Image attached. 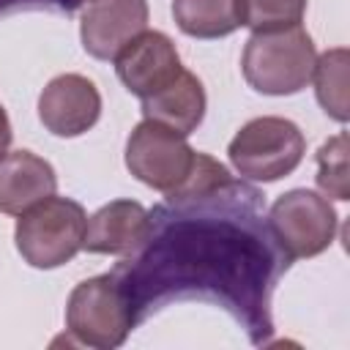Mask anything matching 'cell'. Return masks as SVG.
I'll return each mask as SVG.
<instances>
[{
    "instance_id": "5b68a950",
    "label": "cell",
    "mask_w": 350,
    "mask_h": 350,
    "mask_svg": "<svg viewBox=\"0 0 350 350\" xmlns=\"http://www.w3.org/2000/svg\"><path fill=\"white\" fill-rule=\"evenodd\" d=\"M306 139L301 129L276 115H262L238 129L227 145L230 164L235 172L254 183H273L287 178L304 159Z\"/></svg>"
},
{
    "instance_id": "9c48e42d",
    "label": "cell",
    "mask_w": 350,
    "mask_h": 350,
    "mask_svg": "<svg viewBox=\"0 0 350 350\" xmlns=\"http://www.w3.org/2000/svg\"><path fill=\"white\" fill-rule=\"evenodd\" d=\"M101 115V93L82 74H60L46 82L38 96V118L55 137H79L96 126Z\"/></svg>"
},
{
    "instance_id": "2e32d148",
    "label": "cell",
    "mask_w": 350,
    "mask_h": 350,
    "mask_svg": "<svg viewBox=\"0 0 350 350\" xmlns=\"http://www.w3.org/2000/svg\"><path fill=\"white\" fill-rule=\"evenodd\" d=\"M306 0H238V22L252 33L284 30L301 25Z\"/></svg>"
},
{
    "instance_id": "3957f363",
    "label": "cell",
    "mask_w": 350,
    "mask_h": 350,
    "mask_svg": "<svg viewBox=\"0 0 350 350\" xmlns=\"http://www.w3.org/2000/svg\"><path fill=\"white\" fill-rule=\"evenodd\" d=\"M137 323L126 287L115 273H101L79 282L66 304V328L74 342L112 350L126 342Z\"/></svg>"
},
{
    "instance_id": "7c38bea8",
    "label": "cell",
    "mask_w": 350,
    "mask_h": 350,
    "mask_svg": "<svg viewBox=\"0 0 350 350\" xmlns=\"http://www.w3.org/2000/svg\"><path fill=\"white\" fill-rule=\"evenodd\" d=\"M57 189L55 167L33 150H11L0 159V213L19 216Z\"/></svg>"
},
{
    "instance_id": "277c9868",
    "label": "cell",
    "mask_w": 350,
    "mask_h": 350,
    "mask_svg": "<svg viewBox=\"0 0 350 350\" xmlns=\"http://www.w3.org/2000/svg\"><path fill=\"white\" fill-rule=\"evenodd\" d=\"M88 216L85 208L68 197H46L19 213L14 241L22 260L33 268H60L82 252Z\"/></svg>"
},
{
    "instance_id": "8992f818",
    "label": "cell",
    "mask_w": 350,
    "mask_h": 350,
    "mask_svg": "<svg viewBox=\"0 0 350 350\" xmlns=\"http://www.w3.org/2000/svg\"><path fill=\"white\" fill-rule=\"evenodd\" d=\"M336 227L339 216L328 197L309 189L284 191L268 211L271 238L287 262L325 252L334 243Z\"/></svg>"
},
{
    "instance_id": "5bb4252c",
    "label": "cell",
    "mask_w": 350,
    "mask_h": 350,
    "mask_svg": "<svg viewBox=\"0 0 350 350\" xmlns=\"http://www.w3.org/2000/svg\"><path fill=\"white\" fill-rule=\"evenodd\" d=\"M172 19L191 38H221L241 27L238 0H172Z\"/></svg>"
},
{
    "instance_id": "ba28073f",
    "label": "cell",
    "mask_w": 350,
    "mask_h": 350,
    "mask_svg": "<svg viewBox=\"0 0 350 350\" xmlns=\"http://www.w3.org/2000/svg\"><path fill=\"white\" fill-rule=\"evenodd\" d=\"M118 79L129 93L148 98L164 85H170L180 71V55L172 38L161 30H142L131 44H126L115 57Z\"/></svg>"
},
{
    "instance_id": "52a82bcc",
    "label": "cell",
    "mask_w": 350,
    "mask_h": 350,
    "mask_svg": "<svg viewBox=\"0 0 350 350\" xmlns=\"http://www.w3.org/2000/svg\"><path fill=\"white\" fill-rule=\"evenodd\" d=\"M194 161H197V150L186 142V137L153 120L137 123L126 139L129 172L139 183L164 194L175 191L189 178Z\"/></svg>"
},
{
    "instance_id": "ac0fdd59",
    "label": "cell",
    "mask_w": 350,
    "mask_h": 350,
    "mask_svg": "<svg viewBox=\"0 0 350 350\" xmlns=\"http://www.w3.org/2000/svg\"><path fill=\"white\" fill-rule=\"evenodd\" d=\"M230 183H232V175L227 172V167L221 161H216L208 153H197V161H194L189 178L175 191L167 194V202H197V200H205V197L221 191Z\"/></svg>"
},
{
    "instance_id": "4fadbf2b",
    "label": "cell",
    "mask_w": 350,
    "mask_h": 350,
    "mask_svg": "<svg viewBox=\"0 0 350 350\" xmlns=\"http://www.w3.org/2000/svg\"><path fill=\"white\" fill-rule=\"evenodd\" d=\"M205 88L191 71H180L170 85L156 90L153 96L142 98V115L145 120L161 123L172 129L180 137H189L205 118Z\"/></svg>"
},
{
    "instance_id": "7a4b0ae2",
    "label": "cell",
    "mask_w": 350,
    "mask_h": 350,
    "mask_svg": "<svg viewBox=\"0 0 350 350\" xmlns=\"http://www.w3.org/2000/svg\"><path fill=\"white\" fill-rule=\"evenodd\" d=\"M317 49L301 27L252 33L243 46L241 71L246 82L265 96H293L312 82Z\"/></svg>"
},
{
    "instance_id": "8fae6325",
    "label": "cell",
    "mask_w": 350,
    "mask_h": 350,
    "mask_svg": "<svg viewBox=\"0 0 350 350\" xmlns=\"http://www.w3.org/2000/svg\"><path fill=\"white\" fill-rule=\"evenodd\" d=\"M153 232V216L134 200H112L101 205L85 227L82 249L93 254L137 257Z\"/></svg>"
},
{
    "instance_id": "9a60e30c",
    "label": "cell",
    "mask_w": 350,
    "mask_h": 350,
    "mask_svg": "<svg viewBox=\"0 0 350 350\" xmlns=\"http://www.w3.org/2000/svg\"><path fill=\"white\" fill-rule=\"evenodd\" d=\"M347 63L350 55L345 46H334L325 49L317 60H314V71H312V82H314V96L320 101V107L325 109L328 118L347 123L350 109H347Z\"/></svg>"
},
{
    "instance_id": "e0dca14e",
    "label": "cell",
    "mask_w": 350,
    "mask_h": 350,
    "mask_svg": "<svg viewBox=\"0 0 350 350\" xmlns=\"http://www.w3.org/2000/svg\"><path fill=\"white\" fill-rule=\"evenodd\" d=\"M320 191L334 200H350V167H347V134L339 131L317 150V175Z\"/></svg>"
},
{
    "instance_id": "6da1fadb",
    "label": "cell",
    "mask_w": 350,
    "mask_h": 350,
    "mask_svg": "<svg viewBox=\"0 0 350 350\" xmlns=\"http://www.w3.org/2000/svg\"><path fill=\"white\" fill-rule=\"evenodd\" d=\"M178 235L180 241H175L170 232H164L161 238V243L175 246V257L148 249L137 260V265H118L115 273H159L175 268V279H167L159 293L164 287H211L216 298L249 325L246 331H260L265 336L271 331V282L276 276V265H287V260L271 249L268 241L273 238L265 230L238 232L224 221H219V227L202 221H197V227L178 224ZM159 293L153 295V301L159 298Z\"/></svg>"
},
{
    "instance_id": "d6986e66",
    "label": "cell",
    "mask_w": 350,
    "mask_h": 350,
    "mask_svg": "<svg viewBox=\"0 0 350 350\" xmlns=\"http://www.w3.org/2000/svg\"><path fill=\"white\" fill-rule=\"evenodd\" d=\"M11 139H14V131H11V120H8V115H5V109H3V104H0V159L8 153V148H11Z\"/></svg>"
},
{
    "instance_id": "30bf717a",
    "label": "cell",
    "mask_w": 350,
    "mask_h": 350,
    "mask_svg": "<svg viewBox=\"0 0 350 350\" xmlns=\"http://www.w3.org/2000/svg\"><path fill=\"white\" fill-rule=\"evenodd\" d=\"M142 30H148V0H90L79 22L82 46L96 60H115Z\"/></svg>"
},
{
    "instance_id": "ffe728a7",
    "label": "cell",
    "mask_w": 350,
    "mask_h": 350,
    "mask_svg": "<svg viewBox=\"0 0 350 350\" xmlns=\"http://www.w3.org/2000/svg\"><path fill=\"white\" fill-rule=\"evenodd\" d=\"M82 3H90V0H66V8H79Z\"/></svg>"
}]
</instances>
